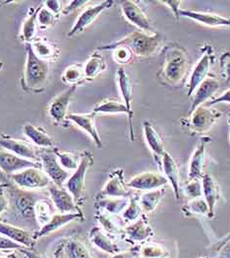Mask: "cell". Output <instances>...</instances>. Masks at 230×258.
Listing matches in <instances>:
<instances>
[{
  "mask_svg": "<svg viewBox=\"0 0 230 258\" xmlns=\"http://www.w3.org/2000/svg\"><path fill=\"white\" fill-rule=\"evenodd\" d=\"M63 82L70 87L80 86L87 82L85 76L84 64L74 63L68 66L61 75Z\"/></svg>",
  "mask_w": 230,
  "mask_h": 258,
  "instance_id": "8d00e7d4",
  "label": "cell"
},
{
  "mask_svg": "<svg viewBox=\"0 0 230 258\" xmlns=\"http://www.w3.org/2000/svg\"><path fill=\"white\" fill-rule=\"evenodd\" d=\"M39 9L40 7L30 8L26 19L22 24L20 39L25 43H31L37 38L38 29H39V24H38Z\"/></svg>",
  "mask_w": 230,
  "mask_h": 258,
  "instance_id": "d6a6232c",
  "label": "cell"
},
{
  "mask_svg": "<svg viewBox=\"0 0 230 258\" xmlns=\"http://www.w3.org/2000/svg\"><path fill=\"white\" fill-rule=\"evenodd\" d=\"M90 241L101 251L111 255L120 251L119 246L113 241L112 236L107 234L100 227H94L89 233Z\"/></svg>",
  "mask_w": 230,
  "mask_h": 258,
  "instance_id": "d4e9b609",
  "label": "cell"
},
{
  "mask_svg": "<svg viewBox=\"0 0 230 258\" xmlns=\"http://www.w3.org/2000/svg\"><path fill=\"white\" fill-rule=\"evenodd\" d=\"M164 52L165 60L158 73V79L162 85L178 86L188 73V53L185 48L177 44L168 45Z\"/></svg>",
  "mask_w": 230,
  "mask_h": 258,
  "instance_id": "6da1fadb",
  "label": "cell"
},
{
  "mask_svg": "<svg viewBox=\"0 0 230 258\" xmlns=\"http://www.w3.org/2000/svg\"><path fill=\"white\" fill-rule=\"evenodd\" d=\"M168 182V178L162 173L145 172L135 175L126 184L130 189L149 191L163 188Z\"/></svg>",
  "mask_w": 230,
  "mask_h": 258,
  "instance_id": "9a60e30c",
  "label": "cell"
},
{
  "mask_svg": "<svg viewBox=\"0 0 230 258\" xmlns=\"http://www.w3.org/2000/svg\"><path fill=\"white\" fill-rule=\"evenodd\" d=\"M39 156L42 171L46 173L51 182L55 185L63 186L70 177V172L64 170L60 165L55 153V148L41 151Z\"/></svg>",
  "mask_w": 230,
  "mask_h": 258,
  "instance_id": "ba28073f",
  "label": "cell"
},
{
  "mask_svg": "<svg viewBox=\"0 0 230 258\" xmlns=\"http://www.w3.org/2000/svg\"><path fill=\"white\" fill-rule=\"evenodd\" d=\"M27 59L21 80L22 88L33 94L42 93L50 79L49 61L37 56L30 43H25Z\"/></svg>",
  "mask_w": 230,
  "mask_h": 258,
  "instance_id": "7a4b0ae2",
  "label": "cell"
},
{
  "mask_svg": "<svg viewBox=\"0 0 230 258\" xmlns=\"http://www.w3.org/2000/svg\"><path fill=\"white\" fill-rule=\"evenodd\" d=\"M55 153L64 170H66L67 172H70V171L75 172L78 169L81 163L82 153L78 154L74 152H61L57 148H55Z\"/></svg>",
  "mask_w": 230,
  "mask_h": 258,
  "instance_id": "ee69618b",
  "label": "cell"
},
{
  "mask_svg": "<svg viewBox=\"0 0 230 258\" xmlns=\"http://www.w3.org/2000/svg\"><path fill=\"white\" fill-rule=\"evenodd\" d=\"M165 192H166V189L163 187L155 190L146 191L142 194L139 197V201L143 209V212L144 213L154 212L157 209V207L160 205L161 201L163 200Z\"/></svg>",
  "mask_w": 230,
  "mask_h": 258,
  "instance_id": "f35d334b",
  "label": "cell"
},
{
  "mask_svg": "<svg viewBox=\"0 0 230 258\" xmlns=\"http://www.w3.org/2000/svg\"><path fill=\"white\" fill-rule=\"evenodd\" d=\"M144 214L143 209L141 207L139 197L132 195L129 200V204L125 210L121 213V219L124 222L125 226L137 221L141 216Z\"/></svg>",
  "mask_w": 230,
  "mask_h": 258,
  "instance_id": "7bdbcfd3",
  "label": "cell"
},
{
  "mask_svg": "<svg viewBox=\"0 0 230 258\" xmlns=\"http://www.w3.org/2000/svg\"><path fill=\"white\" fill-rule=\"evenodd\" d=\"M219 103H230V89L225 91L222 95H220L216 98H213L211 101L206 102L205 105L208 107H212L215 104H219Z\"/></svg>",
  "mask_w": 230,
  "mask_h": 258,
  "instance_id": "db71d44e",
  "label": "cell"
},
{
  "mask_svg": "<svg viewBox=\"0 0 230 258\" xmlns=\"http://www.w3.org/2000/svg\"><path fill=\"white\" fill-rule=\"evenodd\" d=\"M91 2L90 1H81V0H74V1H70L69 2V5L65 6L62 11V15H68L69 13H72L73 11L83 7L87 4H90Z\"/></svg>",
  "mask_w": 230,
  "mask_h": 258,
  "instance_id": "f5cc1de1",
  "label": "cell"
},
{
  "mask_svg": "<svg viewBox=\"0 0 230 258\" xmlns=\"http://www.w3.org/2000/svg\"><path fill=\"white\" fill-rule=\"evenodd\" d=\"M76 89V86L68 88L66 91H64L56 98H54L53 101L50 103L48 107V113L55 123H64L65 120H67L68 107L71 103V100L74 96Z\"/></svg>",
  "mask_w": 230,
  "mask_h": 258,
  "instance_id": "ffe728a7",
  "label": "cell"
},
{
  "mask_svg": "<svg viewBox=\"0 0 230 258\" xmlns=\"http://www.w3.org/2000/svg\"><path fill=\"white\" fill-rule=\"evenodd\" d=\"M202 56L195 65V67L192 70V73L190 75L188 83V95L189 98L193 96L197 88L200 86L209 75V69L214 61V52L211 47V45L206 44L201 48Z\"/></svg>",
  "mask_w": 230,
  "mask_h": 258,
  "instance_id": "8992f818",
  "label": "cell"
},
{
  "mask_svg": "<svg viewBox=\"0 0 230 258\" xmlns=\"http://www.w3.org/2000/svg\"><path fill=\"white\" fill-rule=\"evenodd\" d=\"M161 3H164L166 5H168V7L171 9L172 13L174 14V16L176 17L177 20H179V17H180V14H179V11H180V4L182 3V1H176V0H173V1H161Z\"/></svg>",
  "mask_w": 230,
  "mask_h": 258,
  "instance_id": "9f6ffc18",
  "label": "cell"
},
{
  "mask_svg": "<svg viewBox=\"0 0 230 258\" xmlns=\"http://www.w3.org/2000/svg\"><path fill=\"white\" fill-rule=\"evenodd\" d=\"M23 131L25 135L38 147L42 149H53L54 141L44 129L33 124H25Z\"/></svg>",
  "mask_w": 230,
  "mask_h": 258,
  "instance_id": "836d02e7",
  "label": "cell"
},
{
  "mask_svg": "<svg viewBox=\"0 0 230 258\" xmlns=\"http://www.w3.org/2000/svg\"><path fill=\"white\" fill-rule=\"evenodd\" d=\"M130 198L125 197H104L96 198V210L104 211L108 214L118 215L121 214L129 204Z\"/></svg>",
  "mask_w": 230,
  "mask_h": 258,
  "instance_id": "1f68e13d",
  "label": "cell"
},
{
  "mask_svg": "<svg viewBox=\"0 0 230 258\" xmlns=\"http://www.w3.org/2000/svg\"><path fill=\"white\" fill-rule=\"evenodd\" d=\"M54 205L51 200L46 198H39L35 205V220L37 223L43 227L53 217Z\"/></svg>",
  "mask_w": 230,
  "mask_h": 258,
  "instance_id": "ab89813d",
  "label": "cell"
},
{
  "mask_svg": "<svg viewBox=\"0 0 230 258\" xmlns=\"http://www.w3.org/2000/svg\"><path fill=\"white\" fill-rule=\"evenodd\" d=\"M221 114L222 112L216 108L208 107L205 104L201 105L189 114L186 126L195 134L207 133Z\"/></svg>",
  "mask_w": 230,
  "mask_h": 258,
  "instance_id": "277c9868",
  "label": "cell"
},
{
  "mask_svg": "<svg viewBox=\"0 0 230 258\" xmlns=\"http://www.w3.org/2000/svg\"><path fill=\"white\" fill-rule=\"evenodd\" d=\"M228 123H229V124H230V113H229V115H228Z\"/></svg>",
  "mask_w": 230,
  "mask_h": 258,
  "instance_id": "be15d7a7",
  "label": "cell"
},
{
  "mask_svg": "<svg viewBox=\"0 0 230 258\" xmlns=\"http://www.w3.org/2000/svg\"><path fill=\"white\" fill-rule=\"evenodd\" d=\"M219 67L221 77L224 78L225 83L230 82V52H224L219 59Z\"/></svg>",
  "mask_w": 230,
  "mask_h": 258,
  "instance_id": "c3c4849f",
  "label": "cell"
},
{
  "mask_svg": "<svg viewBox=\"0 0 230 258\" xmlns=\"http://www.w3.org/2000/svg\"><path fill=\"white\" fill-rule=\"evenodd\" d=\"M8 188V187H7ZM4 187L0 188V216L2 215L9 207L10 201H9V197L5 196L4 194Z\"/></svg>",
  "mask_w": 230,
  "mask_h": 258,
  "instance_id": "6f0895ef",
  "label": "cell"
},
{
  "mask_svg": "<svg viewBox=\"0 0 230 258\" xmlns=\"http://www.w3.org/2000/svg\"><path fill=\"white\" fill-rule=\"evenodd\" d=\"M28 168H42L41 162L21 158L9 151L0 148V170L8 176Z\"/></svg>",
  "mask_w": 230,
  "mask_h": 258,
  "instance_id": "8fae6325",
  "label": "cell"
},
{
  "mask_svg": "<svg viewBox=\"0 0 230 258\" xmlns=\"http://www.w3.org/2000/svg\"><path fill=\"white\" fill-rule=\"evenodd\" d=\"M93 112L97 115L99 113H125L128 116V122H129V134L131 141L135 140L134 136V130H133V114L129 112V110L126 108L124 103L115 101V100H106L99 105H97Z\"/></svg>",
  "mask_w": 230,
  "mask_h": 258,
  "instance_id": "f1b7e54d",
  "label": "cell"
},
{
  "mask_svg": "<svg viewBox=\"0 0 230 258\" xmlns=\"http://www.w3.org/2000/svg\"><path fill=\"white\" fill-rule=\"evenodd\" d=\"M133 195L131 189L124 181V170L117 169L109 174L108 180L104 188L97 194L96 198L104 197H125L130 198Z\"/></svg>",
  "mask_w": 230,
  "mask_h": 258,
  "instance_id": "7c38bea8",
  "label": "cell"
},
{
  "mask_svg": "<svg viewBox=\"0 0 230 258\" xmlns=\"http://www.w3.org/2000/svg\"><path fill=\"white\" fill-rule=\"evenodd\" d=\"M9 185H10L9 183H1V184H0V188H2V187H4V188H7Z\"/></svg>",
  "mask_w": 230,
  "mask_h": 258,
  "instance_id": "94428289",
  "label": "cell"
},
{
  "mask_svg": "<svg viewBox=\"0 0 230 258\" xmlns=\"http://www.w3.org/2000/svg\"><path fill=\"white\" fill-rule=\"evenodd\" d=\"M217 258H230V236L223 240L218 248Z\"/></svg>",
  "mask_w": 230,
  "mask_h": 258,
  "instance_id": "11a10c76",
  "label": "cell"
},
{
  "mask_svg": "<svg viewBox=\"0 0 230 258\" xmlns=\"http://www.w3.org/2000/svg\"><path fill=\"white\" fill-rule=\"evenodd\" d=\"M0 258H18V256L16 254H7V255H0Z\"/></svg>",
  "mask_w": 230,
  "mask_h": 258,
  "instance_id": "91938a15",
  "label": "cell"
},
{
  "mask_svg": "<svg viewBox=\"0 0 230 258\" xmlns=\"http://www.w3.org/2000/svg\"><path fill=\"white\" fill-rule=\"evenodd\" d=\"M9 201L12 203L15 212L25 219L35 220V205L39 198L36 194L29 192L18 186H8Z\"/></svg>",
  "mask_w": 230,
  "mask_h": 258,
  "instance_id": "9c48e42d",
  "label": "cell"
},
{
  "mask_svg": "<svg viewBox=\"0 0 230 258\" xmlns=\"http://www.w3.org/2000/svg\"><path fill=\"white\" fill-rule=\"evenodd\" d=\"M155 232L148 223L145 214L141 216L137 221L125 226L122 237L126 241L135 245H140L146 242L150 237H154Z\"/></svg>",
  "mask_w": 230,
  "mask_h": 258,
  "instance_id": "30bf717a",
  "label": "cell"
},
{
  "mask_svg": "<svg viewBox=\"0 0 230 258\" xmlns=\"http://www.w3.org/2000/svg\"><path fill=\"white\" fill-rule=\"evenodd\" d=\"M105 69L106 63L104 56L100 52L95 51L84 64L85 76L87 82L93 81Z\"/></svg>",
  "mask_w": 230,
  "mask_h": 258,
  "instance_id": "d590c367",
  "label": "cell"
},
{
  "mask_svg": "<svg viewBox=\"0 0 230 258\" xmlns=\"http://www.w3.org/2000/svg\"><path fill=\"white\" fill-rule=\"evenodd\" d=\"M96 219L100 223L102 229L110 236H122L124 231V222L119 220L117 215L108 214L104 211L96 210Z\"/></svg>",
  "mask_w": 230,
  "mask_h": 258,
  "instance_id": "4dcf8cb0",
  "label": "cell"
},
{
  "mask_svg": "<svg viewBox=\"0 0 230 258\" xmlns=\"http://www.w3.org/2000/svg\"><path fill=\"white\" fill-rule=\"evenodd\" d=\"M207 138H203L201 143L198 145L196 150L194 151L190 164H189L188 178L192 179H202L205 172V163H206V143Z\"/></svg>",
  "mask_w": 230,
  "mask_h": 258,
  "instance_id": "cb8c5ba5",
  "label": "cell"
},
{
  "mask_svg": "<svg viewBox=\"0 0 230 258\" xmlns=\"http://www.w3.org/2000/svg\"><path fill=\"white\" fill-rule=\"evenodd\" d=\"M59 17L56 16L55 14H53L50 10H48L42 3V5L40 6L39 9V13H38V24H39V28L45 29L48 28L50 26H52L56 20Z\"/></svg>",
  "mask_w": 230,
  "mask_h": 258,
  "instance_id": "f6af8a7d",
  "label": "cell"
},
{
  "mask_svg": "<svg viewBox=\"0 0 230 258\" xmlns=\"http://www.w3.org/2000/svg\"><path fill=\"white\" fill-rule=\"evenodd\" d=\"M16 186L25 190L44 189L49 187L51 180L42 168H28L9 176Z\"/></svg>",
  "mask_w": 230,
  "mask_h": 258,
  "instance_id": "5b68a950",
  "label": "cell"
},
{
  "mask_svg": "<svg viewBox=\"0 0 230 258\" xmlns=\"http://www.w3.org/2000/svg\"><path fill=\"white\" fill-rule=\"evenodd\" d=\"M76 220H84V214L83 212L81 213H66V214H54L53 217L47 222L43 227L40 229L36 233V237L37 239L40 237H46L53 232H56L60 228L66 226L67 224L76 221Z\"/></svg>",
  "mask_w": 230,
  "mask_h": 258,
  "instance_id": "603a6c76",
  "label": "cell"
},
{
  "mask_svg": "<svg viewBox=\"0 0 230 258\" xmlns=\"http://www.w3.org/2000/svg\"><path fill=\"white\" fill-rule=\"evenodd\" d=\"M133 58V53L124 46H119L113 49V59L119 64L129 63Z\"/></svg>",
  "mask_w": 230,
  "mask_h": 258,
  "instance_id": "7dc6e473",
  "label": "cell"
},
{
  "mask_svg": "<svg viewBox=\"0 0 230 258\" xmlns=\"http://www.w3.org/2000/svg\"><path fill=\"white\" fill-rule=\"evenodd\" d=\"M200 258H209V257H200Z\"/></svg>",
  "mask_w": 230,
  "mask_h": 258,
  "instance_id": "e7e4bbea",
  "label": "cell"
},
{
  "mask_svg": "<svg viewBox=\"0 0 230 258\" xmlns=\"http://www.w3.org/2000/svg\"><path fill=\"white\" fill-rule=\"evenodd\" d=\"M21 252L24 253L26 258H44L42 254H40L32 249H28V248H24L23 250H21Z\"/></svg>",
  "mask_w": 230,
  "mask_h": 258,
  "instance_id": "680465c9",
  "label": "cell"
},
{
  "mask_svg": "<svg viewBox=\"0 0 230 258\" xmlns=\"http://www.w3.org/2000/svg\"><path fill=\"white\" fill-rule=\"evenodd\" d=\"M121 11L126 20L136 26L140 29V31H143L147 34H156L157 32L154 30L150 21L146 17L145 12L142 10V8L138 5L136 1L132 0H125L121 1Z\"/></svg>",
  "mask_w": 230,
  "mask_h": 258,
  "instance_id": "4fadbf2b",
  "label": "cell"
},
{
  "mask_svg": "<svg viewBox=\"0 0 230 258\" xmlns=\"http://www.w3.org/2000/svg\"><path fill=\"white\" fill-rule=\"evenodd\" d=\"M2 67H3V63H2V62H0V70L2 69Z\"/></svg>",
  "mask_w": 230,
  "mask_h": 258,
  "instance_id": "6125c7cd",
  "label": "cell"
},
{
  "mask_svg": "<svg viewBox=\"0 0 230 258\" xmlns=\"http://www.w3.org/2000/svg\"><path fill=\"white\" fill-rule=\"evenodd\" d=\"M157 163L159 164L161 171L164 172V175L168 178V182L171 184L176 200L180 201L182 197L181 196L182 187H181V178H180L179 169L176 162L174 161L172 156L166 151V153Z\"/></svg>",
  "mask_w": 230,
  "mask_h": 258,
  "instance_id": "ac0fdd59",
  "label": "cell"
},
{
  "mask_svg": "<svg viewBox=\"0 0 230 258\" xmlns=\"http://www.w3.org/2000/svg\"><path fill=\"white\" fill-rule=\"evenodd\" d=\"M221 86L220 79L214 77V76H208V78L197 88L195 93L192 96V105L190 108L189 114L194 111L201 105H204L206 102H208L210 97H212L217 90Z\"/></svg>",
  "mask_w": 230,
  "mask_h": 258,
  "instance_id": "44dd1931",
  "label": "cell"
},
{
  "mask_svg": "<svg viewBox=\"0 0 230 258\" xmlns=\"http://www.w3.org/2000/svg\"><path fill=\"white\" fill-rule=\"evenodd\" d=\"M62 1H58V0H47V1H44L43 2V5L48 9L50 10L53 14H55L56 16L60 17L62 15L63 7Z\"/></svg>",
  "mask_w": 230,
  "mask_h": 258,
  "instance_id": "f907efd6",
  "label": "cell"
},
{
  "mask_svg": "<svg viewBox=\"0 0 230 258\" xmlns=\"http://www.w3.org/2000/svg\"><path fill=\"white\" fill-rule=\"evenodd\" d=\"M24 247L21 244L15 242L14 240L0 235V250L1 251H11V250H23Z\"/></svg>",
  "mask_w": 230,
  "mask_h": 258,
  "instance_id": "681fc988",
  "label": "cell"
},
{
  "mask_svg": "<svg viewBox=\"0 0 230 258\" xmlns=\"http://www.w3.org/2000/svg\"><path fill=\"white\" fill-rule=\"evenodd\" d=\"M180 16L186 17L191 20L199 22L209 27H229L230 19L212 13L198 12L192 10H181L179 11Z\"/></svg>",
  "mask_w": 230,
  "mask_h": 258,
  "instance_id": "83f0119b",
  "label": "cell"
},
{
  "mask_svg": "<svg viewBox=\"0 0 230 258\" xmlns=\"http://www.w3.org/2000/svg\"><path fill=\"white\" fill-rule=\"evenodd\" d=\"M183 192L191 199L199 198L203 196V185L202 179H192L184 183Z\"/></svg>",
  "mask_w": 230,
  "mask_h": 258,
  "instance_id": "bcb514c9",
  "label": "cell"
},
{
  "mask_svg": "<svg viewBox=\"0 0 230 258\" xmlns=\"http://www.w3.org/2000/svg\"><path fill=\"white\" fill-rule=\"evenodd\" d=\"M113 3L114 2L111 1V0H105L103 2H100L97 5L90 6V7L86 8L84 11L80 14V16L78 17V19L76 20L75 24L73 25V27L69 31V33L67 34V37L71 38V37L83 32L87 27H89L93 22L99 17V15L102 12H104L106 9L110 8L113 5Z\"/></svg>",
  "mask_w": 230,
  "mask_h": 258,
  "instance_id": "e0dca14e",
  "label": "cell"
},
{
  "mask_svg": "<svg viewBox=\"0 0 230 258\" xmlns=\"http://www.w3.org/2000/svg\"><path fill=\"white\" fill-rule=\"evenodd\" d=\"M34 231L13 226L0 220V235L8 237L26 248H33L37 237Z\"/></svg>",
  "mask_w": 230,
  "mask_h": 258,
  "instance_id": "d6986e66",
  "label": "cell"
},
{
  "mask_svg": "<svg viewBox=\"0 0 230 258\" xmlns=\"http://www.w3.org/2000/svg\"><path fill=\"white\" fill-rule=\"evenodd\" d=\"M117 78V84L120 91V94L122 96V99L124 101V105L127 109L131 114H133L132 110V97H133V89H132V83L130 80V77L126 73L125 70L123 68H119L116 74Z\"/></svg>",
  "mask_w": 230,
  "mask_h": 258,
  "instance_id": "74e56055",
  "label": "cell"
},
{
  "mask_svg": "<svg viewBox=\"0 0 230 258\" xmlns=\"http://www.w3.org/2000/svg\"><path fill=\"white\" fill-rule=\"evenodd\" d=\"M48 194L54 205V208L61 214L66 213H81L79 205L75 201L72 194L66 188L58 185H50L48 187Z\"/></svg>",
  "mask_w": 230,
  "mask_h": 258,
  "instance_id": "5bb4252c",
  "label": "cell"
},
{
  "mask_svg": "<svg viewBox=\"0 0 230 258\" xmlns=\"http://www.w3.org/2000/svg\"><path fill=\"white\" fill-rule=\"evenodd\" d=\"M119 46L128 48L137 57L145 58L159 52L163 46V39L159 33L147 34L143 31H135L119 41L99 46L98 50H113Z\"/></svg>",
  "mask_w": 230,
  "mask_h": 258,
  "instance_id": "3957f363",
  "label": "cell"
},
{
  "mask_svg": "<svg viewBox=\"0 0 230 258\" xmlns=\"http://www.w3.org/2000/svg\"><path fill=\"white\" fill-rule=\"evenodd\" d=\"M143 125H144V135H145L146 144L151 151L156 162H158L166 153L163 139L148 121H144Z\"/></svg>",
  "mask_w": 230,
  "mask_h": 258,
  "instance_id": "e575fe53",
  "label": "cell"
},
{
  "mask_svg": "<svg viewBox=\"0 0 230 258\" xmlns=\"http://www.w3.org/2000/svg\"><path fill=\"white\" fill-rule=\"evenodd\" d=\"M95 118L96 114L94 112L91 113H70L67 115V120L72 121L75 123L78 127L83 129L85 132H87L98 148H102L103 143L101 136L99 134V131L95 124Z\"/></svg>",
  "mask_w": 230,
  "mask_h": 258,
  "instance_id": "7402d4cb",
  "label": "cell"
},
{
  "mask_svg": "<svg viewBox=\"0 0 230 258\" xmlns=\"http://www.w3.org/2000/svg\"><path fill=\"white\" fill-rule=\"evenodd\" d=\"M169 254V250L162 243L146 241L140 244L141 258H168Z\"/></svg>",
  "mask_w": 230,
  "mask_h": 258,
  "instance_id": "60d3db41",
  "label": "cell"
},
{
  "mask_svg": "<svg viewBox=\"0 0 230 258\" xmlns=\"http://www.w3.org/2000/svg\"><path fill=\"white\" fill-rule=\"evenodd\" d=\"M182 212L185 217L209 216V207L203 197L189 200L188 203L182 207Z\"/></svg>",
  "mask_w": 230,
  "mask_h": 258,
  "instance_id": "b9f144b4",
  "label": "cell"
},
{
  "mask_svg": "<svg viewBox=\"0 0 230 258\" xmlns=\"http://www.w3.org/2000/svg\"><path fill=\"white\" fill-rule=\"evenodd\" d=\"M140 257V245H135L132 248L119 251L115 254H113L110 258H137Z\"/></svg>",
  "mask_w": 230,
  "mask_h": 258,
  "instance_id": "816d5d0a",
  "label": "cell"
},
{
  "mask_svg": "<svg viewBox=\"0 0 230 258\" xmlns=\"http://www.w3.org/2000/svg\"><path fill=\"white\" fill-rule=\"evenodd\" d=\"M0 148L9 151L24 159L40 162L39 153L33 145H31V143L13 138L3 133H0Z\"/></svg>",
  "mask_w": 230,
  "mask_h": 258,
  "instance_id": "2e32d148",
  "label": "cell"
},
{
  "mask_svg": "<svg viewBox=\"0 0 230 258\" xmlns=\"http://www.w3.org/2000/svg\"><path fill=\"white\" fill-rule=\"evenodd\" d=\"M57 258H94L84 243L76 238L67 239L60 249L57 250Z\"/></svg>",
  "mask_w": 230,
  "mask_h": 258,
  "instance_id": "f546056e",
  "label": "cell"
},
{
  "mask_svg": "<svg viewBox=\"0 0 230 258\" xmlns=\"http://www.w3.org/2000/svg\"><path fill=\"white\" fill-rule=\"evenodd\" d=\"M202 185H203V196L206 200L209 207V219L214 217L215 205L218 199L220 198V190L216 180L209 174L205 173L202 177Z\"/></svg>",
  "mask_w": 230,
  "mask_h": 258,
  "instance_id": "484cf974",
  "label": "cell"
},
{
  "mask_svg": "<svg viewBox=\"0 0 230 258\" xmlns=\"http://www.w3.org/2000/svg\"><path fill=\"white\" fill-rule=\"evenodd\" d=\"M94 164L93 155L85 151L82 153L81 163L78 169L73 172L65 183V188L72 194L78 205L82 202V196L85 190V177L90 167Z\"/></svg>",
  "mask_w": 230,
  "mask_h": 258,
  "instance_id": "52a82bcc",
  "label": "cell"
},
{
  "mask_svg": "<svg viewBox=\"0 0 230 258\" xmlns=\"http://www.w3.org/2000/svg\"><path fill=\"white\" fill-rule=\"evenodd\" d=\"M30 44L37 56L44 60H55L61 55L59 46L48 39L37 37Z\"/></svg>",
  "mask_w": 230,
  "mask_h": 258,
  "instance_id": "4316f807",
  "label": "cell"
}]
</instances>
